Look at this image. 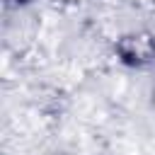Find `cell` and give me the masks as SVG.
<instances>
[{"label":"cell","instance_id":"obj_1","mask_svg":"<svg viewBox=\"0 0 155 155\" xmlns=\"http://www.w3.org/2000/svg\"><path fill=\"white\" fill-rule=\"evenodd\" d=\"M119 53L126 63H148L155 56V39L150 34H131L119 44Z\"/></svg>","mask_w":155,"mask_h":155}]
</instances>
